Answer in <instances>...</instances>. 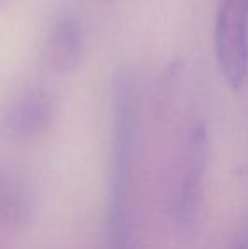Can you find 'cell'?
Instances as JSON below:
<instances>
[{
    "mask_svg": "<svg viewBox=\"0 0 248 249\" xmlns=\"http://www.w3.org/2000/svg\"><path fill=\"white\" fill-rule=\"evenodd\" d=\"M136 121V85L131 73L123 70L114 80V134L109 192V231L114 249H128L129 246Z\"/></svg>",
    "mask_w": 248,
    "mask_h": 249,
    "instance_id": "6da1fadb",
    "label": "cell"
},
{
    "mask_svg": "<svg viewBox=\"0 0 248 249\" xmlns=\"http://www.w3.org/2000/svg\"><path fill=\"white\" fill-rule=\"evenodd\" d=\"M214 51L221 75L233 90L248 71V0H221L214 24Z\"/></svg>",
    "mask_w": 248,
    "mask_h": 249,
    "instance_id": "7a4b0ae2",
    "label": "cell"
},
{
    "mask_svg": "<svg viewBox=\"0 0 248 249\" xmlns=\"http://www.w3.org/2000/svg\"><path fill=\"white\" fill-rule=\"evenodd\" d=\"M57 112L55 99L46 89L27 85L16 92L5 104L2 124L16 141H33L46 134Z\"/></svg>",
    "mask_w": 248,
    "mask_h": 249,
    "instance_id": "3957f363",
    "label": "cell"
},
{
    "mask_svg": "<svg viewBox=\"0 0 248 249\" xmlns=\"http://www.w3.org/2000/svg\"><path fill=\"white\" fill-rule=\"evenodd\" d=\"M208 168V134L204 125H197L191 132L184 158L182 180L177 198V219L182 226H191L195 219L204 187Z\"/></svg>",
    "mask_w": 248,
    "mask_h": 249,
    "instance_id": "277c9868",
    "label": "cell"
},
{
    "mask_svg": "<svg viewBox=\"0 0 248 249\" xmlns=\"http://www.w3.org/2000/svg\"><path fill=\"white\" fill-rule=\"evenodd\" d=\"M83 51L82 24L73 16H61L48 31L43 44V63L50 71L65 75L80 61Z\"/></svg>",
    "mask_w": 248,
    "mask_h": 249,
    "instance_id": "5b68a950",
    "label": "cell"
},
{
    "mask_svg": "<svg viewBox=\"0 0 248 249\" xmlns=\"http://www.w3.org/2000/svg\"><path fill=\"white\" fill-rule=\"evenodd\" d=\"M29 212L26 192L14 181L0 178V226H16Z\"/></svg>",
    "mask_w": 248,
    "mask_h": 249,
    "instance_id": "8992f818",
    "label": "cell"
},
{
    "mask_svg": "<svg viewBox=\"0 0 248 249\" xmlns=\"http://www.w3.org/2000/svg\"><path fill=\"white\" fill-rule=\"evenodd\" d=\"M233 249H248L247 239H238V241L235 243V246H233Z\"/></svg>",
    "mask_w": 248,
    "mask_h": 249,
    "instance_id": "52a82bcc",
    "label": "cell"
},
{
    "mask_svg": "<svg viewBox=\"0 0 248 249\" xmlns=\"http://www.w3.org/2000/svg\"><path fill=\"white\" fill-rule=\"evenodd\" d=\"M0 2H2V0H0Z\"/></svg>",
    "mask_w": 248,
    "mask_h": 249,
    "instance_id": "ba28073f",
    "label": "cell"
}]
</instances>
